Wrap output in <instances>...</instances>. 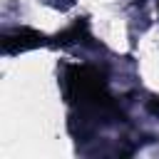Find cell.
I'll list each match as a JSON object with an SVG mask.
<instances>
[{
  "label": "cell",
  "instance_id": "6da1fadb",
  "mask_svg": "<svg viewBox=\"0 0 159 159\" xmlns=\"http://www.w3.org/2000/svg\"><path fill=\"white\" fill-rule=\"evenodd\" d=\"M65 87H67V97H70L72 104L94 107V109H102V107H109L112 104V99L107 94L104 77L94 67L72 65L67 70V75H65Z\"/></svg>",
  "mask_w": 159,
  "mask_h": 159
},
{
  "label": "cell",
  "instance_id": "7a4b0ae2",
  "mask_svg": "<svg viewBox=\"0 0 159 159\" xmlns=\"http://www.w3.org/2000/svg\"><path fill=\"white\" fill-rule=\"evenodd\" d=\"M45 45V35L30 30V27H17V30H10L5 37H2V50L7 55H15V52H22V50H32V47H40Z\"/></svg>",
  "mask_w": 159,
  "mask_h": 159
}]
</instances>
